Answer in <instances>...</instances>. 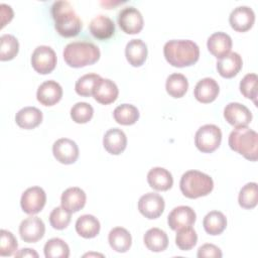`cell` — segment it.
<instances>
[{
	"mask_svg": "<svg viewBox=\"0 0 258 258\" xmlns=\"http://www.w3.org/2000/svg\"><path fill=\"white\" fill-rule=\"evenodd\" d=\"M239 205L247 210L253 209L256 207L258 202V192H257V183L248 182L246 183L239 192L238 197Z\"/></svg>",
	"mask_w": 258,
	"mask_h": 258,
	"instance_id": "cell-35",
	"label": "cell"
},
{
	"mask_svg": "<svg viewBox=\"0 0 258 258\" xmlns=\"http://www.w3.org/2000/svg\"><path fill=\"white\" fill-rule=\"evenodd\" d=\"M86 199V194L82 188L78 186H73L67 188L62 192L60 197V203L61 207L72 214L79 212L85 207Z\"/></svg>",
	"mask_w": 258,
	"mask_h": 258,
	"instance_id": "cell-18",
	"label": "cell"
},
{
	"mask_svg": "<svg viewBox=\"0 0 258 258\" xmlns=\"http://www.w3.org/2000/svg\"><path fill=\"white\" fill-rule=\"evenodd\" d=\"M103 145L109 153L118 155L122 153L126 148V134L119 128L109 129L103 137Z\"/></svg>",
	"mask_w": 258,
	"mask_h": 258,
	"instance_id": "cell-21",
	"label": "cell"
},
{
	"mask_svg": "<svg viewBox=\"0 0 258 258\" xmlns=\"http://www.w3.org/2000/svg\"><path fill=\"white\" fill-rule=\"evenodd\" d=\"M119 95V90L117 85L109 80V79H103L101 78L93 91V97L94 99L103 105H108L116 101Z\"/></svg>",
	"mask_w": 258,
	"mask_h": 258,
	"instance_id": "cell-17",
	"label": "cell"
},
{
	"mask_svg": "<svg viewBox=\"0 0 258 258\" xmlns=\"http://www.w3.org/2000/svg\"><path fill=\"white\" fill-rule=\"evenodd\" d=\"M114 119L121 125H132L139 118L138 109L131 104H122L115 108L113 112Z\"/></svg>",
	"mask_w": 258,
	"mask_h": 258,
	"instance_id": "cell-32",
	"label": "cell"
},
{
	"mask_svg": "<svg viewBox=\"0 0 258 258\" xmlns=\"http://www.w3.org/2000/svg\"><path fill=\"white\" fill-rule=\"evenodd\" d=\"M45 232V226L38 217H28L24 219L19 226L21 239L26 243H35L39 241Z\"/></svg>",
	"mask_w": 258,
	"mask_h": 258,
	"instance_id": "cell-12",
	"label": "cell"
},
{
	"mask_svg": "<svg viewBox=\"0 0 258 258\" xmlns=\"http://www.w3.org/2000/svg\"><path fill=\"white\" fill-rule=\"evenodd\" d=\"M147 45L141 39H131L125 47V55L128 62L133 67H140L147 57Z\"/></svg>",
	"mask_w": 258,
	"mask_h": 258,
	"instance_id": "cell-26",
	"label": "cell"
},
{
	"mask_svg": "<svg viewBox=\"0 0 258 258\" xmlns=\"http://www.w3.org/2000/svg\"><path fill=\"white\" fill-rule=\"evenodd\" d=\"M51 15L54 20V27L59 35L63 37H73L80 33L82 29V21L76 14L70 2H54L51 7Z\"/></svg>",
	"mask_w": 258,
	"mask_h": 258,
	"instance_id": "cell-2",
	"label": "cell"
},
{
	"mask_svg": "<svg viewBox=\"0 0 258 258\" xmlns=\"http://www.w3.org/2000/svg\"><path fill=\"white\" fill-rule=\"evenodd\" d=\"M229 146L250 161L257 160L258 134L247 126L235 128L229 135Z\"/></svg>",
	"mask_w": 258,
	"mask_h": 258,
	"instance_id": "cell-4",
	"label": "cell"
},
{
	"mask_svg": "<svg viewBox=\"0 0 258 258\" xmlns=\"http://www.w3.org/2000/svg\"><path fill=\"white\" fill-rule=\"evenodd\" d=\"M219 92V85L214 79L204 78L197 83L194 90V95L199 102L207 104L216 100Z\"/></svg>",
	"mask_w": 258,
	"mask_h": 258,
	"instance_id": "cell-19",
	"label": "cell"
},
{
	"mask_svg": "<svg viewBox=\"0 0 258 258\" xmlns=\"http://www.w3.org/2000/svg\"><path fill=\"white\" fill-rule=\"evenodd\" d=\"M257 82L258 78L256 74H247L240 82V91L242 95L247 99L253 100L255 104L257 99Z\"/></svg>",
	"mask_w": 258,
	"mask_h": 258,
	"instance_id": "cell-39",
	"label": "cell"
},
{
	"mask_svg": "<svg viewBox=\"0 0 258 258\" xmlns=\"http://www.w3.org/2000/svg\"><path fill=\"white\" fill-rule=\"evenodd\" d=\"M62 97L61 86L52 80L43 82L37 89V101L43 106H53Z\"/></svg>",
	"mask_w": 258,
	"mask_h": 258,
	"instance_id": "cell-15",
	"label": "cell"
},
{
	"mask_svg": "<svg viewBox=\"0 0 258 258\" xmlns=\"http://www.w3.org/2000/svg\"><path fill=\"white\" fill-rule=\"evenodd\" d=\"M101 77L97 74H87L78 79L75 85V90L78 95L83 97H90L93 95L94 88Z\"/></svg>",
	"mask_w": 258,
	"mask_h": 258,
	"instance_id": "cell-37",
	"label": "cell"
},
{
	"mask_svg": "<svg viewBox=\"0 0 258 258\" xmlns=\"http://www.w3.org/2000/svg\"><path fill=\"white\" fill-rule=\"evenodd\" d=\"M179 187L186 198L197 199L209 195L214 188V181L210 175L202 171L188 170L182 174Z\"/></svg>",
	"mask_w": 258,
	"mask_h": 258,
	"instance_id": "cell-5",
	"label": "cell"
},
{
	"mask_svg": "<svg viewBox=\"0 0 258 258\" xmlns=\"http://www.w3.org/2000/svg\"><path fill=\"white\" fill-rule=\"evenodd\" d=\"M18 247V243L14 235L7 231H0V255L1 256H11L13 255Z\"/></svg>",
	"mask_w": 258,
	"mask_h": 258,
	"instance_id": "cell-41",
	"label": "cell"
},
{
	"mask_svg": "<svg viewBox=\"0 0 258 258\" xmlns=\"http://www.w3.org/2000/svg\"><path fill=\"white\" fill-rule=\"evenodd\" d=\"M143 241L148 250L152 252H162L168 246L166 233L159 228H151L144 234Z\"/></svg>",
	"mask_w": 258,
	"mask_h": 258,
	"instance_id": "cell-28",
	"label": "cell"
},
{
	"mask_svg": "<svg viewBox=\"0 0 258 258\" xmlns=\"http://www.w3.org/2000/svg\"><path fill=\"white\" fill-rule=\"evenodd\" d=\"M16 124L23 129H33L42 121V112L36 107H24L15 115Z\"/></svg>",
	"mask_w": 258,
	"mask_h": 258,
	"instance_id": "cell-25",
	"label": "cell"
},
{
	"mask_svg": "<svg viewBox=\"0 0 258 258\" xmlns=\"http://www.w3.org/2000/svg\"><path fill=\"white\" fill-rule=\"evenodd\" d=\"M165 89L169 96L173 98H181L188 89L187 79L182 74H171L166 79Z\"/></svg>",
	"mask_w": 258,
	"mask_h": 258,
	"instance_id": "cell-31",
	"label": "cell"
},
{
	"mask_svg": "<svg viewBox=\"0 0 258 258\" xmlns=\"http://www.w3.org/2000/svg\"><path fill=\"white\" fill-rule=\"evenodd\" d=\"M108 241L111 248L119 253L127 252L132 244L130 233L122 227L113 228L109 233Z\"/></svg>",
	"mask_w": 258,
	"mask_h": 258,
	"instance_id": "cell-27",
	"label": "cell"
},
{
	"mask_svg": "<svg viewBox=\"0 0 258 258\" xmlns=\"http://www.w3.org/2000/svg\"><path fill=\"white\" fill-rule=\"evenodd\" d=\"M242 57L237 52H229L217 61V70L220 76L226 79L235 77L242 69Z\"/></svg>",
	"mask_w": 258,
	"mask_h": 258,
	"instance_id": "cell-22",
	"label": "cell"
},
{
	"mask_svg": "<svg viewBox=\"0 0 258 258\" xmlns=\"http://www.w3.org/2000/svg\"><path fill=\"white\" fill-rule=\"evenodd\" d=\"M94 115L93 107L86 102H78L71 109V117L73 121L79 124L89 122Z\"/></svg>",
	"mask_w": 258,
	"mask_h": 258,
	"instance_id": "cell-38",
	"label": "cell"
},
{
	"mask_svg": "<svg viewBox=\"0 0 258 258\" xmlns=\"http://www.w3.org/2000/svg\"><path fill=\"white\" fill-rule=\"evenodd\" d=\"M224 117L230 125L237 128L247 126L252 120V113L245 105L232 102L226 105L224 109Z\"/></svg>",
	"mask_w": 258,
	"mask_h": 258,
	"instance_id": "cell-13",
	"label": "cell"
},
{
	"mask_svg": "<svg viewBox=\"0 0 258 258\" xmlns=\"http://www.w3.org/2000/svg\"><path fill=\"white\" fill-rule=\"evenodd\" d=\"M71 219V213L63 209L62 207L54 208L49 215V223L51 227L56 230L66 229L69 226Z\"/></svg>",
	"mask_w": 258,
	"mask_h": 258,
	"instance_id": "cell-40",
	"label": "cell"
},
{
	"mask_svg": "<svg viewBox=\"0 0 258 258\" xmlns=\"http://www.w3.org/2000/svg\"><path fill=\"white\" fill-rule=\"evenodd\" d=\"M197 256L199 258H205V257H214V258H221L223 256L221 249L214 245V244H204L198 249Z\"/></svg>",
	"mask_w": 258,
	"mask_h": 258,
	"instance_id": "cell-42",
	"label": "cell"
},
{
	"mask_svg": "<svg viewBox=\"0 0 258 258\" xmlns=\"http://www.w3.org/2000/svg\"><path fill=\"white\" fill-rule=\"evenodd\" d=\"M255 21V13L252 8L248 6H238L232 10L229 16L231 27L238 32H245L249 30Z\"/></svg>",
	"mask_w": 258,
	"mask_h": 258,
	"instance_id": "cell-14",
	"label": "cell"
},
{
	"mask_svg": "<svg viewBox=\"0 0 258 258\" xmlns=\"http://www.w3.org/2000/svg\"><path fill=\"white\" fill-rule=\"evenodd\" d=\"M203 226L208 234L220 235L227 227V219L222 212L212 211L205 216Z\"/></svg>",
	"mask_w": 258,
	"mask_h": 258,
	"instance_id": "cell-30",
	"label": "cell"
},
{
	"mask_svg": "<svg viewBox=\"0 0 258 258\" xmlns=\"http://www.w3.org/2000/svg\"><path fill=\"white\" fill-rule=\"evenodd\" d=\"M147 182L155 190H168L173 184L171 173L163 167H153L147 173Z\"/></svg>",
	"mask_w": 258,
	"mask_h": 258,
	"instance_id": "cell-24",
	"label": "cell"
},
{
	"mask_svg": "<svg viewBox=\"0 0 258 258\" xmlns=\"http://www.w3.org/2000/svg\"><path fill=\"white\" fill-rule=\"evenodd\" d=\"M15 257H38V254L30 248H24L15 253Z\"/></svg>",
	"mask_w": 258,
	"mask_h": 258,
	"instance_id": "cell-43",
	"label": "cell"
},
{
	"mask_svg": "<svg viewBox=\"0 0 258 258\" xmlns=\"http://www.w3.org/2000/svg\"><path fill=\"white\" fill-rule=\"evenodd\" d=\"M52 153L58 162L72 164L79 157V147L72 139L59 138L52 145Z\"/></svg>",
	"mask_w": 258,
	"mask_h": 258,
	"instance_id": "cell-11",
	"label": "cell"
},
{
	"mask_svg": "<svg viewBox=\"0 0 258 258\" xmlns=\"http://www.w3.org/2000/svg\"><path fill=\"white\" fill-rule=\"evenodd\" d=\"M100 222L93 215H83L76 222L77 233L86 239L96 237L100 232Z\"/></svg>",
	"mask_w": 258,
	"mask_h": 258,
	"instance_id": "cell-29",
	"label": "cell"
},
{
	"mask_svg": "<svg viewBox=\"0 0 258 258\" xmlns=\"http://www.w3.org/2000/svg\"><path fill=\"white\" fill-rule=\"evenodd\" d=\"M46 258H68L70 256L69 245L59 238L49 239L43 248Z\"/></svg>",
	"mask_w": 258,
	"mask_h": 258,
	"instance_id": "cell-33",
	"label": "cell"
},
{
	"mask_svg": "<svg viewBox=\"0 0 258 258\" xmlns=\"http://www.w3.org/2000/svg\"><path fill=\"white\" fill-rule=\"evenodd\" d=\"M164 200L156 192H147L138 201L139 212L147 219L153 220L161 216L164 211Z\"/></svg>",
	"mask_w": 258,
	"mask_h": 258,
	"instance_id": "cell-10",
	"label": "cell"
},
{
	"mask_svg": "<svg viewBox=\"0 0 258 258\" xmlns=\"http://www.w3.org/2000/svg\"><path fill=\"white\" fill-rule=\"evenodd\" d=\"M163 54L169 64L175 68L189 67L196 63L200 56V48L189 39H172L163 47Z\"/></svg>",
	"mask_w": 258,
	"mask_h": 258,
	"instance_id": "cell-1",
	"label": "cell"
},
{
	"mask_svg": "<svg viewBox=\"0 0 258 258\" xmlns=\"http://www.w3.org/2000/svg\"><path fill=\"white\" fill-rule=\"evenodd\" d=\"M222 131L214 124H206L198 129L195 135L197 148L204 153L215 151L221 144Z\"/></svg>",
	"mask_w": 258,
	"mask_h": 258,
	"instance_id": "cell-6",
	"label": "cell"
},
{
	"mask_svg": "<svg viewBox=\"0 0 258 258\" xmlns=\"http://www.w3.org/2000/svg\"><path fill=\"white\" fill-rule=\"evenodd\" d=\"M89 29L94 37L100 40H105L113 36L115 32V24L108 16L98 15L91 20Z\"/></svg>",
	"mask_w": 258,
	"mask_h": 258,
	"instance_id": "cell-23",
	"label": "cell"
},
{
	"mask_svg": "<svg viewBox=\"0 0 258 258\" xmlns=\"http://www.w3.org/2000/svg\"><path fill=\"white\" fill-rule=\"evenodd\" d=\"M45 202V191L39 186H31L22 194L20 206L24 213L28 215H35L43 209Z\"/></svg>",
	"mask_w": 258,
	"mask_h": 258,
	"instance_id": "cell-8",
	"label": "cell"
},
{
	"mask_svg": "<svg viewBox=\"0 0 258 258\" xmlns=\"http://www.w3.org/2000/svg\"><path fill=\"white\" fill-rule=\"evenodd\" d=\"M197 242H198V235L191 226L183 227L176 230L175 244L180 250L182 251L190 250L196 246Z\"/></svg>",
	"mask_w": 258,
	"mask_h": 258,
	"instance_id": "cell-34",
	"label": "cell"
},
{
	"mask_svg": "<svg viewBox=\"0 0 258 258\" xmlns=\"http://www.w3.org/2000/svg\"><path fill=\"white\" fill-rule=\"evenodd\" d=\"M195 211L187 206H178L174 208L167 217V223L171 230H178L183 227L194 225L196 222Z\"/></svg>",
	"mask_w": 258,
	"mask_h": 258,
	"instance_id": "cell-16",
	"label": "cell"
},
{
	"mask_svg": "<svg viewBox=\"0 0 258 258\" xmlns=\"http://www.w3.org/2000/svg\"><path fill=\"white\" fill-rule=\"evenodd\" d=\"M207 46L214 56L221 58L230 52L232 48V38L226 32L218 31L208 38Z\"/></svg>",
	"mask_w": 258,
	"mask_h": 258,
	"instance_id": "cell-20",
	"label": "cell"
},
{
	"mask_svg": "<svg viewBox=\"0 0 258 258\" xmlns=\"http://www.w3.org/2000/svg\"><path fill=\"white\" fill-rule=\"evenodd\" d=\"M118 24L127 34L139 33L143 28L142 14L135 7H124L118 14Z\"/></svg>",
	"mask_w": 258,
	"mask_h": 258,
	"instance_id": "cell-9",
	"label": "cell"
},
{
	"mask_svg": "<svg viewBox=\"0 0 258 258\" xmlns=\"http://www.w3.org/2000/svg\"><path fill=\"white\" fill-rule=\"evenodd\" d=\"M19 50L17 38L11 34H3L0 37V59L10 60L16 56Z\"/></svg>",
	"mask_w": 258,
	"mask_h": 258,
	"instance_id": "cell-36",
	"label": "cell"
},
{
	"mask_svg": "<svg viewBox=\"0 0 258 258\" xmlns=\"http://www.w3.org/2000/svg\"><path fill=\"white\" fill-rule=\"evenodd\" d=\"M100 49L88 41H74L63 48V59L72 68H83L95 63L100 58Z\"/></svg>",
	"mask_w": 258,
	"mask_h": 258,
	"instance_id": "cell-3",
	"label": "cell"
},
{
	"mask_svg": "<svg viewBox=\"0 0 258 258\" xmlns=\"http://www.w3.org/2000/svg\"><path fill=\"white\" fill-rule=\"evenodd\" d=\"M31 66L35 72L41 75L51 73L56 66V54L47 45L37 46L31 55Z\"/></svg>",
	"mask_w": 258,
	"mask_h": 258,
	"instance_id": "cell-7",
	"label": "cell"
}]
</instances>
